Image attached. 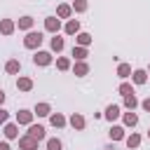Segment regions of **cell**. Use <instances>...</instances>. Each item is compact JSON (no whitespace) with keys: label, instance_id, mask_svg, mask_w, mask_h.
Here are the masks:
<instances>
[{"label":"cell","instance_id":"21","mask_svg":"<svg viewBox=\"0 0 150 150\" xmlns=\"http://www.w3.org/2000/svg\"><path fill=\"white\" fill-rule=\"evenodd\" d=\"M52 49L54 52H61L63 49V38H52Z\"/></svg>","mask_w":150,"mask_h":150},{"label":"cell","instance_id":"4","mask_svg":"<svg viewBox=\"0 0 150 150\" xmlns=\"http://www.w3.org/2000/svg\"><path fill=\"white\" fill-rule=\"evenodd\" d=\"M28 136H33V138L42 141V138H45V127H40V124H30V129H28Z\"/></svg>","mask_w":150,"mask_h":150},{"label":"cell","instance_id":"6","mask_svg":"<svg viewBox=\"0 0 150 150\" xmlns=\"http://www.w3.org/2000/svg\"><path fill=\"white\" fill-rule=\"evenodd\" d=\"M45 28H47L49 33H56V30L61 28V23H59V19H54V16H49V19L45 21Z\"/></svg>","mask_w":150,"mask_h":150},{"label":"cell","instance_id":"31","mask_svg":"<svg viewBox=\"0 0 150 150\" xmlns=\"http://www.w3.org/2000/svg\"><path fill=\"white\" fill-rule=\"evenodd\" d=\"M56 66H59L61 70H68V68H70V61H68V59H59V61H56Z\"/></svg>","mask_w":150,"mask_h":150},{"label":"cell","instance_id":"37","mask_svg":"<svg viewBox=\"0 0 150 150\" xmlns=\"http://www.w3.org/2000/svg\"><path fill=\"white\" fill-rule=\"evenodd\" d=\"M148 136H150V131H148Z\"/></svg>","mask_w":150,"mask_h":150},{"label":"cell","instance_id":"24","mask_svg":"<svg viewBox=\"0 0 150 150\" xmlns=\"http://www.w3.org/2000/svg\"><path fill=\"white\" fill-rule=\"evenodd\" d=\"M73 56H75V59H84V56H87V49H84V47H73Z\"/></svg>","mask_w":150,"mask_h":150},{"label":"cell","instance_id":"11","mask_svg":"<svg viewBox=\"0 0 150 150\" xmlns=\"http://www.w3.org/2000/svg\"><path fill=\"white\" fill-rule=\"evenodd\" d=\"M117 115H120V108H117V105H108V108H105V117H108L110 122H112Z\"/></svg>","mask_w":150,"mask_h":150},{"label":"cell","instance_id":"7","mask_svg":"<svg viewBox=\"0 0 150 150\" xmlns=\"http://www.w3.org/2000/svg\"><path fill=\"white\" fill-rule=\"evenodd\" d=\"M0 30H2L5 35H9V33L14 30V23H12L9 19H2V21H0Z\"/></svg>","mask_w":150,"mask_h":150},{"label":"cell","instance_id":"12","mask_svg":"<svg viewBox=\"0 0 150 150\" xmlns=\"http://www.w3.org/2000/svg\"><path fill=\"white\" fill-rule=\"evenodd\" d=\"M70 124H73V127H75V129H82V127H84V117H82V115H77V112H75V115H73V117H70Z\"/></svg>","mask_w":150,"mask_h":150},{"label":"cell","instance_id":"34","mask_svg":"<svg viewBox=\"0 0 150 150\" xmlns=\"http://www.w3.org/2000/svg\"><path fill=\"white\" fill-rule=\"evenodd\" d=\"M0 150H9V145L7 143H0Z\"/></svg>","mask_w":150,"mask_h":150},{"label":"cell","instance_id":"30","mask_svg":"<svg viewBox=\"0 0 150 150\" xmlns=\"http://www.w3.org/2000/svg\"><path fill=\"white\" fill-rule=\"evenodd\" d=\"M68 14H70V7H68V5H61V7H59V16H61V19H66Z\"/></svg>","mask_w":150,"mask_h":150},{"label":"cell","instance_id":"9","mask_svg":"<svg viewBox=\"0 0 150 150\" xmlns=\"http://www.w3.org/2000/svg\"><path fill=\"white\" fill-rule=\"evenodd\" d=\"M131 77H134V82H136V84H143V82L148 80L145 70H134V75H131Z\"/></svg>","mask_w":150,"mask_h":150},{"label":"cell","instance_id":"25","mask_svg":"<svg viewBox=\"0 0 150 150\" xmlns=\"http://www.w3.org/2000/svg\"><path fill=\"white\" fill-rule=\"evenodd\" d=\"M5 68H7V73H19V61H14V59H12V61H7V66H5Z\"/></svg>","mask_w":150,"mask_h":150},{"label":"cell","instance_id":"8","mask_svg":"<svg viewBox=\"0 0 150 150\" xmlns=\"http://www.w3.org/2000/svg\"><path fill=\"white\" fill-rule=\"evenodd\" d=\"M16 87H19L21 91H28V89H33V82H30L28 77H19V82H16Z\"/></svg>","mask_w":150,"mask_h":150},{"label":"cell","instance_id":"2","mask_svg":"<svg viewBox=\"0 0 150 150\" xmlns=\"http://www.w3.org/2000/svg\"><path fill=\"white\" fill-rule=\"evenodd\" d=\"M19 148H23V150H35V148H38V138L23 136V138H19Z\"/></svg>","mask_w":150,"mask_h":150},{"label":"cell","instance_id":"28","mask_svg":"<svg viewBox=\"0 0 150 150\" xmlns=\"http://www.w3.org/2000/svg\"><path fill=\"white\" fill-rule=\"evenodd\" d=\"M120 94H122V96H129V94H134V91H131V84H127V82H124V84H120Z\"/></svg>","mask_w":150,"mask_h":150},{"label":"cell","instance_id":"26","mask_svg":"<svg viewBox=\"0 0 150 150\" xmlns=\"http://www.w3.org/2000/svg\"><path fill=\"white\" fill-rule=\"evenodd\" d=\"M136 122H138V117H136L134 112H127V115H124V124H129V127H134Z\"/></svg>","mask_w":150,"mask_h":150},{"label":"cell","instance_id":"5","mask_svg":"<svg viewBox=\"0 0 150 150\" xmlns=\"http://www.w3.org/2000/svg\"><path fill=\"white\" fill-rule=\"evenodd\" d=\"M30 120H33V112H28V110H19L16 112V122L19 124H30Z\"/></svg>","mask_w":150,"mask_h":150},{"label":"cell","instance_id":"3","mask_svg":"<svg viewBox=\"0 0 150 150\" xmlns=\"http://www.w3.org/2000/svg\"><path fill=\"white\" fill-rule=\"evenodd\" d=\"M33 61H35V66H47V63L52 61V54H49V52H35Z\"/></svg>","mask_w":150,"mask_h":150},{"label":"cell","instance_id":"27","mask_svg":"<svg viewBox=\"0 0 150 150\" xmlns=\"http://www.w3.org/2000/svg\"><path fill=\"white\" fill-rule=\"evenodd\" d=\"M30 26H33V19H30V16L19 19V28H30Z\"/></svg>","mask_w":150,"mask_h":150},{"label":"cell","instance_id":"29","mask_svg":"<svg viewBox=\"0 0 150 150\" xmlns=\"http://www.w3.org/2000/svg\"><path fill=\"white\" fill-rule=\"evenodd\" d=\"M73 7H75L77 12H84V9H87V2H84V0H75V2H73Z\"/></svg>","mask_w":150,"mask_h":150},{"label":"cell","instance_id":"19","mask_svg":"<svg viewBox=\"0 0 150 150\" xmlns=\"http://www.w3.org/2000/svg\"><path fill=\"white\" fill-rule=\"evenodd\" d=\"M138 143H141V136H138V134H131V136L127 138V145H129V148H138Z\"/></svg>","mask_w":150,"mask_h":150},{"label":"cell","instance_id":"20","mask_svg":"<svg viewBox=\"0 0 150 150\" xmlns=\"http://www.w3.org/2000/svg\"><path fill=\"white\" fill-rule=\"evenodd\" d=\"M77 30H80V23H77V21H68V23H66V33L73 35V33H77Z\"/></svg>","mask_w":150,"mask_h":150},{"label":"cell","instance_id":"13","mask_svg":"<svg viewBox=\"0 0 150 150\" xmlns=\"http://www.w3.org/2000/svg\"><path fill=\"white\" fill-rule=\"evenodd\" d=\"M5 136H7V138H16V136H19L16 124H7V127H5Z\"/></svg>","mask_w":150,"mask_h":150},{"label":"cell","instance_id":"14","mask_svg":"<svg viewBox=\"0 0 150 150\" xmlns=\"http://www.w3.org/2000/svg\"><path fill=\"white\" fill-rule=\"evenodd\" d=\"M110 138H112V141L124 138V129H122V127H112V129H110Z\"/></svg>","mask_w":150,"mask_h":150},{"label":"cell","instance_id":"32","mask_svg":"<svg viewBox=\"0 0 150 150\" xmlns=\"http://www.w3.org/2000/svg\"><path fill=\"white\" fill-rule=\"evenodd\" d=\"M5 122H7V112L0 108V124H5Z\"/></svg>","mask_w":150,"mask_h":150},{"label":"cell","instance_id":"33","mask_svg":"<svg viewBox=\"0 0 150 150\" xmlns=\"http://www.w3.org/2000/svg\"><path fill=\"white\" fill-rule=\"evenodd\" d=\"M141 105H143V108H145V110H150V98H145V101H143V103H141Z\"/></svg>","mask_w":150,"mask_h":150},{"label":"cell","instance_id":"15","mask_svg":"<svg viewBox=\"0 0 150 150\" xmlns=\"http://www.w3.org/2000/svg\"><path fill=\"white\" fill-rule=\"evenodd\" d=\"M87 73H89V66H87L84 61L75 63V75H87Z\"/></svg>","mask_w":150,"mask_h":150},{"label":"cell","instance_id":"17","mask_svg":"<svg viewBox=\"0 0 150 150\" xmlns=\"http://www.w3.org/2000/svg\"><path fill=\"white\" fill-rule=\"evenodd\" d=\"M77 42H80V47H87V45L91 42V35H89V33H80V35H77Z\"/></svg>","mask_w":150,"mask_h":150},{"label":"cell","instance_id":"18","mask_svg":"<svg viewBox=\"0 0 150 150\" xmlns=\"http://www.w3.org/2000/svg\"><path fill=\"white\" fill-rule=\"evenodd\" d=\"M124 105H127V108H131V110H134V108H136V105H138V101H136V96H134V94H129V96H124Z\"/></svg>","mask_w":150,"mask_h":150},{"label":"cell","instance_id":"1","mask_svg":"<svg viewBox=\"0 0 150 150\" xmlns=\"http://www.w3.org/2000/svg\"><path fill=\"white\" fill-rule=\"evenodd\" d=\"M40 42H42V33H28V35L23 38V45H26L28 49H35V47H40Z\"/></svg>","mask_w":150,"mask_h":150},{"label":"cell","instance_id":"36","mask_svg":"<svg viewBox=\"0 0 150 150\" xmlns=\"http://www.w3.org/2000/svg\"><path fill=\"white\" fill-rule=\"evenodd\" d=\"M105 150H112V148H105Z\"/></svg>","mask_w":150,"mask_h":150},{"label":"cell","instance_id":"22","mask_svg":"<svg viewBox=\"0 0 150 150\" xmlns=\"http://www.w3.org/2000/svg\"><path fill=\"white\" fill-rule=\"evenodd\" d=\"M52 124H54V127H63V124H66V117L56 112V115H52Z\"/></svg>","mask_w":150,"mask_h":150},{"label":"cell","instance_id":"35","mask_svg":"<svg viewBox=\"0 0 150 150\" xmlns=\"http://www.w3.org/2000/svg\"><path fill=\"white\" fill-rule=\"evenodd\" d=\"M2 101H5V91L0 89V103H2Z\"/></svg>","mask_w":150,"mask_h":150},{"label":"cell","instance_id":"23","mask_svg":"<svg viewBox=\"0 0 150 150\" xmlns=\"http://www.w3.org/2000/svg\"><path fill=\"white\" fill-rule=\"evenodd\" d=\"M47 150H61V141L59 138H49L47 141Z\"/></svg>","mask_w":150,"mask_h":150},{"label":"cell","instance_id":"10","mask_svg":"<svg viewBox=\"0 0 150 150\" xmlns=\"http://www.w3.org/2000/svg\"><path fill=\"white\" fill-rule=\"evenodd\" d=\"M35 115H40V117L49 115V103H38L35 105Z\"/></svg>","mask_w":150,"mask_h":150},{"label":"cell","instance_id":"16","mask_svg":"<svg viewBox=\"0 0 150 150\" xmlns=\"http://www.w3.org/2000/svg\"><path fill=\"white\" fill-rule=\"evenodd\" d=\"M129 73H131V66H129V63H120L117 75H120V77H129Z\"/></svg>","mask_w":150,"mask_h":150}]
</instances>
